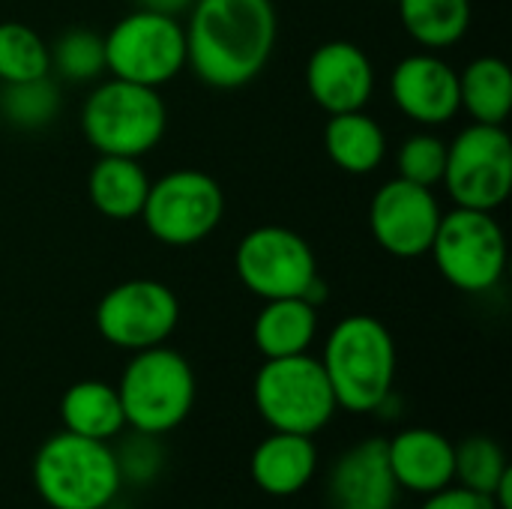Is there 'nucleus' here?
I'll return each mask as SVG.
<instances>
[{
  "label": "nucleus",
  "instance_id": "f257e3e1",
  "mask_svg": "<svg viewBox=\"0 0 512 509\" xmlns=\"http://www.w3.org/2000/svg\"><path fill=\"white\" fill-rule=\"evenodd\" d=\"M186 66L213 90H240L270 63L279 33L273 0H195L186 12Z\"/></svg>",
  "mask_w": 512,
  "mask_h": 509
},
{
  "label": "nucleus",
  "instance_id": "f03ea898",
  "mask_svg": "<svg viewBox=\"0 0 512 509\" xmlns=\"http://www.w3.org/2000/svg\"><path fill=\"white\" fill-rule=\"evenodd\" d=\"M336 405L351 414H372L390 402L396 381V342L384 321L372 315L342 318L321 354Z\"/></svg>",
  "mask_w": 512,
  "mask_h": 509
},
{
  "label": "nucleus",
  "instance_id": "7ed1b4c3",
  "mask_svg": "<svg viewBox=\"0 0 512 509\" xmlns=\"http://www.w3.org/2000/svg\"><path fill=\"white\" fill-rule=\"evenodd\" d=\"M123 465L108 441L51 435L33 456V486L51 509H105L120 492Z\"/></svg>",
  "mask_w": 512,
  "mask_h": 509
},
{
  "label": "nucleus",
  "instance_id": "20e7f679",
  "mask_svg": "<svg viewBox=\"0 0 512 509\" xmlns=\"http://www.w3.org/2000/svg\"><path fill=\"white\" fill-rule=\"evenodd\" d=\"M168 129V108L156 87L105 78L81 105V135L99 156L141 159L159 147Z\"/></svg>",
  "mask_w": 512,
  "mask_h": 509
},
{
  "label": "nucleus",
  "instance_id": "39448f33",
  "mask_svg": "<svg viewBox=\"0 0 512 509\" xmlns=\"http://www.w3.org/2000/svg\"><path fill=\"white\" fill-rule=\"evenodd\" d=\"M195 390L189 360L168 345L135 351L117 384L126 426L147 438L174 432L192 414Z\"/></svg>",
  "mask_w": 512,
  "mask_h": 509
},
{
  "label": "nucleus",
  "instance_id": "423d86ee",
  "mask_svg": "<svg viewBox=\"0 0 512 509\" xmlns=\"http://www.w3.org/2000/svg\"><path fill=\"white\" fill-rule=\"evenodd\" d=\"M255 408L273 432L315 435L339 411L321 360L309 354L264 360L252 384Z\"/></svg>",
  "mask_w": 512,
  "mask_h": 509
},
{
  "label": "nucleus",
  "instance_id": "0eeeda50",
  "mask_svg": "<svg viewBox=\"0 0 512 509\" xmlns=\"http://www.w3.org/2000/svg\"><path fill=\"white\" fill-rule=\"evenodd\" d=\"M138 219L156 243L189 249L204 243L225 219V192L207 171L177 168L159 180H150Z\"/></svg>",
  "mask_w": 512,
  "mask_h": 509
},
{
  "label": "nucleus",
  "instance_id": "6e6552de",
  "mask_svg": "<svg viewBox=\"0 0 512 509\" xmlns=\"http://www.w3.org/2000/svg\"><path fill=\"white\" fill-rule=\"evenodd\" d=\"M429 255L447 285L465 294H486L504 279L507 234L495 213L453 207L441 216Z\"/></svg>",
  "mask_w": 512,
  "mask_h": 509
},
{
  "label": "nucleus",
  "instance_id": "1a4fd4ad",
  "mask_svg": "<svg viewBox=\"0 0 512 509\" xmlns=\"http://www.w3.org/2000/svg\"><path fill=\"white\" fill-rule=\"evenodd\" d=\"M102 39L111 78L159 90L186 69V33L180 18L135 6L114 21Z\"/></svg>",
  "mask_w": 512,
  "mask_h": 509
},
{
  "label": "nucleus",
  "instance_id": "9d476101",
  "mask_svg": "<svg viewBox=\"0 0 512 509\" xmlns=\"http://www.w3.org/2000/svg\"><path fill=\"white\" fill-rule=\"evenodd\" d=\"M444 189L456 207L495 213L512 192V138L504 126L471 123L447 141Z\"/></svg>",
  "mask_w": 512,
  "mask_h": 509
},
{
  "label": "nucleus",
  "instance_id": "9b49d317",
  "mask_svg": "<svg viewBox=\"0 0 512 509\" xmlns=\"http://www.w3.org/2000/svg\"><path fill=\"white\" fill-rule=\"evenodd\" d=\"M234 270L243 288L261 300L306 297L321 279L315 249L285 225H258L243 234L234 249Z\"/></svg>",
  "mask_w": 512,
  "mask_h": 509
},
{
  "label": "nucleus",
  "instance_id": "f8f14e48",
  "mask_svg": "<svg viewBox=\"0 0 512 509\" xmlns=\"http://www.w3.org/2000/svg\"><path fill=\"white\" fill-rule=\"evenodd\" d=\"M93 321L108 345L135 354L171 339L180 321V300L159 279H126L102 294Z\"/></svg>",
  "mask_w": 512,
  "mask_h": 509
},
{
  "label": "nucleus",
  "instance_id": "ddd939ff",
  "mask_svg": "<svg viewBox=\"0 0 512 509\" xmlns=\"http://www.w3.org/2000/svg\"><path fill=\"white\" fill-rule=\"evenodd\" d=\"M441 216L444 210L435 189L405 177L387 180L369 201V231L375 243L402 261L429 255Z\"/></svg>",
  "mask_w": 512,
  "mask_h": 509
},
{
  "label": "nucleus",
  "instance_id": "4468645a",
  "mask_svg": "<svg viewBox=\"0 0 512 509\" xmlns=\"http://www.w3.org/2000/svg\"><path fill=\"white\" fill-rule=\"evenodd\" d=\"M306 90L327 117L363 111L375 93V63L357 42H321L306 60Z\"/></svg>",
  "mask_w": 512,
  "mask_h": 509
},
{
  "label": "nucleus",
  "instance_id": "2eb2a0df",
  "mask_svg": "<svg viewBox=\"0 0 512 509\" xmlns=\"http://www.w3.org/2000/svg\"><path fill=\"white\" fill-rule=\"evenodd\" d=\"M393 105L414 123L435 129L450 123L459 108V69L435 51L402 57L390 75Z\"/></svg>",
  "mask_w": 512,
  "mask_h": 509
},
{
  "label": "nucleus",
  "instance_id": "dca6fc26",
  "mask_svg": "<svg viewBox=\"0 0 512 509\" xmlns=\"http://www.w3.org/2000/svg\"><path fill=\"white\" fill-rule=\"evenodd\" d=\"M399 492L387 459V438H366L342 453L327 486L333 509H396Z\"/></svg>",
  "mask_w": 512,
  "mask_h": 509
},
{
  "label": "nucleus",
  "instance_id": "f3484780",
  "mask_svg": "<svg viewBox=\"0 0 512 509\" xmlns=\"http://www.w3.org/2000/svg\"><path fill=\"white\" fill-rule=\"evenodd\" d=\"M387 459L399 489L432 495L453 483V441L435 429H402L387 441Z\"/></svg>",
  "mask_w": 512,
  "mask_h": 509
},
{
  "label": "nucleus",
  "instance_id": "a211bd4d",
  "mask_svg": "<svg viewBox=\"0 0 512 509\" xmlns=\"http://www.w3.org/2000/svg\"><path fill=\"white\" fill-rule=\"evenodd\" d=\"M252 480L273 498H291L303 492L318 471V450L309 435L270 432L249 459Z\"/></svg>",
  "mask_w": 512,
  "mask_h": 509
},
{
  "label": "nucleus",
  "instance_id": "6ab92c4d",
  "mask_svg": "<svg viewBox=\"0 0 512 509\" xmlns=\"http://www.w3.org/2000/svg\"><path fill=\"white\" fill-rule=\"evenodd\" d=\"M315 336H318V306L309 303L306 297L264 300L252 324V339L255 348L264 354V360L309 354Z\"/></svg>",
  "mask_w": 512,
  "mask_h": 509
},
{
  "label": "nucleus",
  "instance_id": "aec40b11",
  "mask_svg": "<svg viewBox=\"0 0 512 509\" xmlns=\"http://www.w3.org/2000/svg\"><path fill=\"white\" fill-rule=\"evenodd\" d=\"M321 141L330 162L354 177L378 171L387 159V132L372 114H366V108L330 114Z\"/></svg>",
  "mask_w": 512,
  "mask_h": 509
},
{
  "label": "nucleus",
  "instance_id": "412c9836",
  "mask_svg": "<svg viewBox=\"0 0 512 509\" xmlns=\"http://www.w3.org/2000/svg\"><path fill=\"white\" fill-rule=\"evenodd\" d=\"M150 192V177L141 159L129 156H99L87 177V195L96 213L114 222L138 219Z\"/></svg>",
  "mask_w": 512,
  "mask_h": 509
},
{
  "label": "nucleus",
  "instance_id": "4be33fe9",
  "mask_svg": "<svg viewBox=\"0 0 512 509\" xmlns=\"http://www.w3.org/2000/svg\"><path fill=\"white\" fill-rule=\"evenodd\" d=\"M459 108L474 123L504 126L512 114V72L501 57H474L459 72Z\"/></svg>",
  "mask_w": 512,
  "mask_h": 509
},
{
  "label": "nucleus",
  "instance_id": "5701e85b",
  "mask_svg": "<svg viewBox=\"0 0 512 509\" xmlns=\"http://www.w3.org/2000/svg\"><path fill=\"white\" fill-rule=\"evenodd\" d=\"M63 429L93 441H111L123 432L126 417L117 396V387L105 381H78L60 399Z\"/></svg>",
  "mask_w": 512,
  "mask_h": 509
},
{
  "label": "nucleus",
  "instance_id": "b1692460",
  "mask_svg": "<svg viewBox=\"0 0 512 509\" xmlns=\"http://www.w3.org/2000/svg\"><path fill=\"white\" fill-rule=\"evenodd\" d=\"M405 33L426 51L453 48L471 30V0H396Z\"/></svg>",
  "mask_w": 512,
  "mask_h": 509
},
{
  "label": "nucleus",
  "instance_id": "393cba45",
  "mask_svg": "<svg viewBox=\"0 0 512 509\" xmlns=\"http://www.w3.org/2000/svg\"><path fill=\"white\" fill-rule=\"evenodd\" d=\"M51 72L69 84H96L105 69V39L93 27H66L48 45Z\"/></svg>",
  "mask_w": 512,
  "mask_h": 509
},
{
  "label": "nucleus",
  "instance_id": "a878e982",
  "mask_svg": "<svg viewBox=\"0 0 512 509\" xmlns=\"http://www.w3.org/2000/svg\"><path fill=\"white\" fill-rule=\"evenodd\" d=\"M0 114L21 132H39L60 114V87L51 75L0 84Z\"/></svg>",
  "mask_w": 512,
  "mask_h": 509
},
{
  "label": "nucleus",
  "instance_id": "bb28decb",
  "mask_svg": "<svg viewBox=\"0 0 512 509\" xmlns=\"http://www.w3.org/2000/svg\"><path fill=\"white\" fill-rule=\"evenodd\" d=\"M51 75L48 42L24 21H0V84Z\"/></svg>",
  "mask_w": 512,
  "mask_h": 509
},
{
  "label": "nucleus",
  "instance_id": "cd10ccee",
  "mask_svg": "<svg viewBox=\"0 0 512 509\" xmlns=\"http://www.w3.org/2000/svg\"><path fill=\"white\" fill-rule=\"evenodd\" d=\"M507 468L510 465L504 447L489 435H471L453 444V480H459V486L471 492L495 495Z\"/></svg>",
  "mask_w": 512,
  "mask_h": 509
},
{
  "label": "nucleus",
  "instance_id": "c85d7f7f",
  "mask_svg": "<svg viewBox=\"0 0 512 509\" xmlns=\"http://www.w3.org/2000/svg\"><path fill=\"white\" fill-rule=\"evenodd\" d=\"M396 177H405L417 186L435 189L444 180L447 168V141L435 132H414L402 141L396 153Z\"/></svg>",
  "mask_w": 512,
  "mask_h": 509
},
{
  "label": "nucleus",
  "instance_id": "c756f323",
  "mask_svg": "<svg viewBox=\"0 0 512 509\" xmlns=\"http://www.w3.org/2000/svg\"><path fill=\"white\" fill-rule=\"evenodd\" d=\"M420 509H498V504L492 495H480L465 486H459V489L447 486L441 492H432Z\"/></svg>",
  "mask_w": 512,
  "mask_h": 509
},
{
  "label": "nucleus",
  "instance_id": "7c9ffc66",
  "mask_svg": "<svg viewBox=\"0 0 512 509\" xmlns=\"http://www.w3.org/2000/svg\"><path fill=\"white\" fill-rule=\"evenodd\" d=\"M138 9H150V12H159V15H171V18H180L192 9L195 0H135Z\"/></svg>",
  "mask_w": 512,
  "mask_h": 509
},
{
  "label": "nucleus",
  "instance_id": "2f4dec72",
  "mask_svg": "<svg viewBox=\"0 0 512 509\" xmlns=\"http://www.w3.org/2000/svg\"><path fill=\"white\" fill-rule=\"evenodd\" d=\"M492 498H495L498 509H512V468L504 471V477H501V483H498Z\"/></svg>",
  "mask_w": 512,
  "mask_h": 509
}]
</instances>
